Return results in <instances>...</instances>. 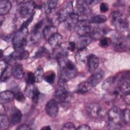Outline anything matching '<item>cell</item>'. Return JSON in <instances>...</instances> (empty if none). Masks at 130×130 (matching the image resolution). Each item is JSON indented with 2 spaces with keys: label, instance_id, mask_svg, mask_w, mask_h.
Segmentation results:
<instances>
[{
  "label": "cell",
  "instance_id": "1",
  "mask_svg": "<svg viewBox=\"0 0 130 130\" xmlns=\"http://www.w3.org/2000/svg\"><path fill=\"white\" fill-rule=\"evenodd\" d=\"M57 59L60 68L61 78L66 81L74 78L77 74V69L74 63L68 59L65 54H59Z\"/></svg>",
  "mask_w": 130,
  "mask_h": 130
},
{
  "label": "cell",
  "instance_id": "2",
  "mask_svg": "<svg viewBox=\"0 0 130 130\" xmlns=\"http://www.w3.org/2000/svg\"><path fill=\"white\" fill-rule=\"evenodd\" d=\"M111 22L118 31L126 30L128 27V21L126 16L120 11H114L111 14Z\"/></svg>",
  "mask_w": 130,
  "mask_h": 130
},
{
  "label": "cell",
  "instance_id": "3",
  "mask_svg": "<svg viewBox=\"0 0 130 130\" xmlns=\"http://www.w3.org/2000/svg\"><path fill=\"white\" fill-rule=\"evenodd\" d=\"M108 126L111 129H119L121 127V111L117 107H113L107 112Z\"/></svg>",
  "mask_w": 130,
  "mask_h": 130
},
{
  "label": "cell",
  "instance_id": "4",
  "mask_svg": "<svg viewBox=\"0 0 130 130\" xmlns=\"http://www.w3.org/2000/svg\"><path fill=\"white\" fill-rule=\"evenodd\" d=\"M28 31L27 28L19 29L14 35L12 43L15 51L23 50L27 43V36Z\"/></svg>",
  "mask_w": 130,
  "mask_h": 130
},
{
  "label": "cell",
  "instance_id": "5",
  "mask_svg": "<svg viewBox=\"0 0 130 130\" xmlns=\"http://www.w3.org/2000/svg\"><path fill=\"white\" fill-rule=\"evenodd\" d=\"M87 111L91 117L96 119L103 118L107 114L106 108L104 106L95 103L90 104L87 108Z\"/></svg>",
  "mask_w": 130,
  "mask_h": 130
},
{
  "label": "cell",
  "instance_id": "6",
  "mask_svg": "<svg viewBox=\"0 0 130 130\" xmlns=\"http://www.w3.org/2000/svg\"><path fill=\"white\" fill-rule=\"evenodd\" d=\"M111 44L114 49L118 52L125 51L127 47L126 39L119 33H116L112 36Z\"/></svg>",
  "mask_w": 130,
  "mask_h": 130
},
{
  "label": "cell",
  "instance_id": "7",
  "mask_svg": "<svg viewBox=\"0 0 130 130\" xmlns=\"http://www.w3.org/2000/svg\"><path fill=\"white\" fill-rule=\"evenodd\" d=\"M92 28L89 21L86 20H79L76 27L77 32L80 37L89 36Z\"/></svg>",
  "mask_w": 130,
  "mask_h": 130
},
{
  "label": "cell",
  "instance_id": "8",
  "mask_svg": "<svg viewBox=\"0 0 130 130\" xmlns=\"http://www.w3.org/2000/svg\"><path fill=\"white\" fill-rule=\"evenodd\" d=\"M35 8V4L34 2H22L19 5V14L22 18H25L32 14Z\"/></svg>",
  "mask_w": 130,
  "mask_h": 130
},
{
  "label": "cell",
  "instance_id": "9",
  "mask_svg": "<svg viewBox=\"0 0 130 130\" xmlns=\"http://www.w3.org/2000/svg\"><path fill=\"white\" fill-rule=\"evenodd\" d=\"M74 13L73 3L71 1L64 4L58 13V21L59 22L65 21L67 18Z\"/></svg>",
  "mask_w": 130,
  "mask_h": 130
},
{
  "label": "cell",
  "instance_id": "10",
  "mask_svg": "<svg viewBox=\"0 0 130 130\" xmlns=\"http://www.w3.org/2000/svg\"><path fill=\"white\" fill-rule=\"evenodd\" d=\"M25 94L34 102L37 103L40 98V93L34 84H27L25 90Z\"/></svg>",
  "mask_w": 130,
  "mask_h": 130
},
{
  "label": "cell",
  "instance_id": "11",
  "mask_svg": "<svg viewBox=\"0 0 130 130\" xmlns=\"http://www.w3.org/2000/svg\"><path fill=\"white\" fill-rule=\"evenodd\" d=\"M45 111L48 115L51 117H55L58 113L59 108L56 101L51 99L49 101L45 106Z\"/></svg>",
  "mask_w": 130,
  "mask_h": 130
},
{
  "label": "cell",
  "instance_id": "12",
  "mask_svg": "<svg viewBox=\"0 0 130 130\" xmlns=\"http://www.w3.org/2000/svg\"><path fill=\"white\" fill-rule=\"evenodd\" d=\"M104 75L105 73L104 71L102 70H100L92 74L87 79V81L92 87H94L102 81Z\"/></svg>",
  "mask_w": 130,
  "mask_h": 130
},
{
  "label": "cell",
  "instance_id": "13",
  "mask_svg": "<svg viewBox=\"0 0 130 130\" xmlns=\"http://www.w3.org/2000/svg\"><path fill=\"white\" fill-rule=\"evenodd\" d=\"M79 16L77 13H72L65 21V25L66 28L70 30L76 28V27L79 21Z\"/></svg>",
  "mask_w": 130,
  "mask_h": 130
},
{
  "label": "cell",
  "instance_id": "14",
  "mask_svg": "<svg viewBox=\"0 0 130 130\" xmlns=\"http://www.w3.org/2000/svg\"><path fill=\"white\" fill-rule=\"evenodd\" d=\"M86 62L88 66L89 72L92 73L94 72L99 67V59L96 56L91 54L88 56Z\"/></svg>",
  "mask_w": 130,
  "mask_h": 130
},
{
  "label": "cell",
  "instance_id": "15",
  "mask_svg": "<svg viewBox=\"0 0 130 130\" xmlns=\"http://www.w3.org/2000/svg\"><path fill=\"white\" fill-rule=\"evenodd\" d=\"M22 117V113L20 110L14 107L11 110L9 120L12 124H17L20 121Z\"/></svg>",
  "mask_w": 130,
  "mask_h": 130
},
{
  "label": "cell",
  "instance_id": "16",
  "mask_svg": "<svg viewBox=\"0 0 130 130\" xmlns=\"http://www.w3.org/2000/svg\"><path fill=\"white\" fill-rule=\"evenodd\" d=\"M76 8L77 13L82 15H86L90 12L89 6L87 4L85 1H78L76 2Z\"/></svg>",
  "mask_w": 130,
  "mask_h": 130
},
{
  "label": "cell",
  "instance_id": "17",
  "mask_svg": "<svg viewBox=\"0 0 130 130\" xmlns=\"http://www.w3.org/2000/svg\"><path fill=\"white\" fill-rule=\"evenodd\" d=\"M15 98V93L10 90L1 92L0 94V102L1 104H6L12 102Z\"/></svg>",
  "mask_w": 130,
  "mask_h": 130
},
{
  "label": "cell",
  "instance_id": "18",
  "mask_svg": "<svg viewBox=\"0 0 130 130\" xmlns=\"http://www.w3.org/2000/svg\"><path fill=\"white\" fill-rule=\"evenodd\" d=\"M24 71L22 66L19 64L16 63L12 68V74L16 79H21L23 77Z\"/></svg>",
  "mask_w": 130,
  "mask_h": 130
},
{
  "label": "cell",
  "instance_id": "19",
  "mask_svg": "<svg viewBox=\"0 0 130 130\" xmlns=\"http://www.w3.org/2000/svg\"><path fill=\"white\" fill-rule=\"evenodd\" d=\"M62 40V37L61 35L57 32L52 36L48 40L50 46L53 48H55L57 47L61 43Z\"/></svg>",
  "mask_w": 130,
  "mask_h": 130
},
{
  "label": "cell",
  "instance_id": "20",
  "mask_svg": "<svg viewBox=\"0 0 130 130\" xmlns=\"http://www.w3.org/2000/svg\"><path fill=\"white\" fill-rule=\"evenodd\" d=\"M29 55V53L28 51L22 50L19 51H15V52L11 54L10 57L16 60H23L27 58Z\"/></svg>",
  "mask_w": 130,
  "mask_h": 130
},
{
  "label": "cell",
  "instance_id": "21",
  "mask_svg": "<svg viewBox=\"0 0 130 130\" xmlns=\"http://www.w3.org/2000/svg\"><path fill=\"white\" fill-rule=\"evenodd\" d=\"M57 28L53 25H49L46 26L43 30V34L44 38L48 40V39L54 34L57 33Z\"/></svg>",
  "mask_w": 130,
  "mask_h": 130
},
{
  "label": "cell",
  "instance_id": "22",
  "mask_svg": "<svg viewBox=\"0 0 130 130\" xmlns=\"http://www.w3.org/2000/svg\"><path fill=\"white\" fill-rule=\"evenodd\" d=\"M12 7L11 3L7 0H1L0 1V15H5L9 13Z\"/></svg>",
  "mask_w": 130,
  "mask_h": 130
},
{
  "label": "cell",
  "instance_id": "23",
  "mask_svg": "<svg viewBox=\"0 0 130 130\" xmlns=\"http://www.w3.org/2000/svg\"><path fill=\"white\" fill-rule=\"evenodd\" d=\"M92 40L93 39L89 36L80 37L77 43L78 49H82L86 48V46L91 42Z\"/></svg>",
  "mask_w": 130,
  "mask_h": 130
},
{
  "label": "cell",
  "instance_id": "24",
  "mask_svg": "<svg viewBox=\"0 0 130 130\" xmlns=\"http://www.w3.org/2000/svg\"><path fill=\"white\" fill-rule=\"evenodd\" d=\"M91 88L92 87L87 81H83L79 84L77 88V92L82 94L86 93L88 92Z\"/></svg>",
  "mask_w": 130,
  "mask_h": 130
},
{
  "label": "cell",
  "instance_id": "25",
  "mask_svg": "<svg viewBox=\"0 0 130 130\" xmlns=\"http://www.w3.org/2000/svg\"><path fill=\"white\" fill-rule=\"evenodd\" d=\"M10 120L8 117L5 114L0 115V129H7L10 126Z\"/></svg>",
  "mask_w": 130,
  "mask_h": 130
},
{
  "label": "cell",
  "instance_id": "26",
  "mask_svg": "<svg viewBox=\"0 0 130 130\" xmlns=\"http://www.w3.org/2000/svg\"><path fill=\"white\" fill-rule=\"evenodd\" d=\"M116 77L115 76H111L107 78L102 84V88L103 90H107L116 81Z\"/></svg>",
  "mask_w": 130,
  "mask_h": 130
},
{
  "label": "cell",
  "instance_id": "27",
  "mask_svg": "<svg viewBox=\"0 0 130 130\" xmlns=\"http://www.w3.org/2000/svg\"><path fill=\"white\" fill-rule=\"evenodd\" d=\"M107 20V18L104 15H96L93 16L89 20L90 23L101 24L104 23Z\"/></svg>",
  "mask_w": 130,
  "mask_h": 130
},
{
  "label": "cell",
  "instance_id": "28",
  "mask_svg": "<svg viewBox=\"0 0 130 130\" xmlns=\"http://www.w3.org/2000/svg\"><path fill=\"white\" fill-rule=\"evenodd\" d=\"M87 52L86 50V48L79 49V51L76 53V57L77 59L81 62H87Z\"/></svg>",
  "mask_w": 130,
  "mask_h": 130
},
{
  "label": "cell",
  "instance_id": "29",
  "mask_svg": "<svg viewBox=\"0 0 130 130\" xmlns=\"http://www.w3.org/2000/svg\"><path fill=\"white\" fill-rule=\"evenodd\" d=\"M36 82L40 83L42 81L44 77V73L43 69L41 67H39L36 70L35 73Z\"/></svg>",
  "mask_w": 130,
  "mask_h": 130
},
{
  "label": "cell",
  "instance_id": "30",
  "mask_svg": "<svg viewBox=\"0 0 130 130\" xmlns=\"http://www.w3.org/2000/svg\"><path fill=\"white\" fill-rule=\"evenodd\" d=\"M11 75H12V69L10 68V67L8 66L5 70H4L2 72L1 77V81L3 82H6L10 78Z\"/></svg>",
  "mask_w": 130,
  "mask_h": 130
},
{
  "label": "cell",
  "instance_id": "31",
  "mask_svg": "<svg viewBox=\"0 0 130 130\" xmlns=\"http://www.w3.org/2000/svg\"><path fill=\"white\" fill-rule=\"evenodd\" d=\"M58 2V1L55 0H51L48 1L46 2V11L47 14L49 13L51 11H52L57 6Z\"/></svg>",
  "mask_w": 130,
  "mask_h": 130
},
{
  "label": "cell",
  "instance_id": "32",
  "mask_svg": "<svg viewBox=\"0 0 130 130\" xmlns=\"http://www.w3.org/2000/svg\"><path fill=\"white\" fill-rule=\"evenodd\" d=\"M129 111L127 109H125L121 111V119L126 125L129 123Z\"/></svg>",
  "mask_w": 130,
  "mask_h": 130
},
{
  "label": "cell",
  "instance_id": "33",
  "mask_svg": "<svg viewBox=\"0 0 130 130\" xmlns=\"http://www.w3.org/2000/svg\"><path fill=\"white\" fill-rule=\"evenodd\" d=\"M44 78L47 83L52 84L54 83L55 79V74L53 71H49L48 73L45 75Z\"/></svg>",
  "mask_w": 130,
  "mask_h": 130
},
{
  "label": "cell",
  "instance_id": "34",
  "mask_svg": "<svg viewBox=\"0 0 130 130\" xmlns=\"http://www.w3.org/2000/svg\"><path fill=\"white\" fill-rule=\"evenodd\" d=\"M111 44V39L107 37H102L100 39V46L103 48L108 47Z\"/></svg>",
  "mask_w": 130,
  "mask_h": 130
},
{
  "label": "cell",
  "instance_id": "35",
  "mask_svg": "<svg viewBox=\"0 0 130 130\" xmlns=\"http://www.w3.org/2000/svg\"><path fill=\"white\" fill-rule=\"evenodd\" d=\"M43 20H41V21H40L39 22H38L35 25V26L33 28V29H32V34L34 35V36H36L37 35L39 32L40 31V29L42 27V25H43Z\"/></svg>",
  "mask_w": 130,
  "mask_h": 130
},
{
  "label": "cell",
  "instance_id": "36",
  "mask_svg": "<svg viewBox=\"0 0 130 130\" xmlns=\"http://www.w3.org/2000/svg\"><path fill=\"white\" fill-rule=\"evenodd\" d=\"M26 82L27 84H34L36 82L35 75L32 72H28L27 75Z\"/></svg>",
  "mask_w": 130,
  "mask_h": 130
},
{
  "label": "cell",
  "instance_id": "37",
  "mask_svg": "<svg viewBox=\"0 0 130 130\" xmlns=\"http://www.w3.org/2000/svg\"><path fill=\"white\" fill-rule=\"evenodd\" d=\"M34 14H35V13H34L33 14H32L30 16V17L28 18V19H27L26 21H25V22H24V23L21 25V27H20V29L27 28V26L29 25V24L31 23V21H32V19H33Z\"/></svg>",
  "mask_w": 130,
  "mask_h": 130
},
{
  "label": "cell",
  "instance_id": "38",
  "mask_svg": "<svg viewBox=\"0 0 130 130\" xmlns=\"http://www.w3.org/2000/svg\"><path fill=\"white\" fill-rule=\"evenodd\" d=\"M15 99L19 102H23L25 100V96L21 91H18L15 93Z\"/></svg>",
  "mask_w": 130,
  "mask_h": 130
},
{
  "label": "cell",
  "instance_id": "39",
  "mask_svg": "<svg viewBox=\"0 0 130 130\" xmlns=\"http://www.w3.org/2000/svg\"><path fill=\"white\" fill-rule=\"evenodd\" d=\"M62 129L63 130L75 129H76V127L74 123L72 122H67L63 125Z\"/></svg>",
  "mask_w": 130,
  "mask_h": 130
},
{
  "label": "cell",
  "instance_id": "40",
  "mask_svg": "<svg viewBox=\"0 0 130 130\" xmlns=\"http://www.w3.org/2000/svg\"><path fill=\"white\" fill-rule=\"evenodd\" d=\"M100 10L102 13H106L109 10V6L106 3H102L100 6Z\"/></svg>",
  "mask_w": 130,
  "mask_h": 130
},
{
  "label": "cell",
  "instance_id": "41",
  "mask_svg": "<svg viewBox=\"0 0 130 130\" xmlns=\"http://www.w3.org/2000/svg\"><path fill=\"white\" fill-rule=\"evenodd\" d=\"M76 47V45L74 42H70L68 44V49L71 51L73 52L75 50Z\"/></svg>",
  "mask_w": 130,
  "mask_h": 130
},
{
  "label": "cell",
  "instance_id": "42",
  "mask_svg": "<svg viewBox=\"0 0 130 130\" xmlns=\"http://www.w3.org/2000/svg\"><path fill=\"white\" fill-rule=\"evenodd\" d=\"M17 129L18 130H30L31 129V128L27 125L26 124H22L20 126H19L17 128Z\"/></svg>",
  "mask_w": 130,
  "mask_h": 130
},
{
  "label": "cell",
  "instance_id": "43",
  "mask_svg": "<svg viewBox=\"0 0 130 130\" xmlns=\"http://www.w3.org/2000/svg\"><path fill=\"white\" fill-rule=\"evenodd\" d=\"M76 129L78 130H89L90 129V127L87 124H82L79 126Z\"/></svg>",
  "mask_w": 130,
  "mask_h": 130
},
{
  "label": "cell",
  "instance_id": "44",
  "mask_svg": "<svg viewBox=\"0 0 130 130\" xmlns=\"http://www.w3.org/2000/svg\"><path fill=\"white\" fill-rule=\"evenodd\" d=\"M5 18L4 15H1L0 16V22H1V25H2L3 22L5 21Z\"/></svg>",
  "mask_w": 130,
  "mask_h": 130
},
{
  "label": "cell",
  "instance_id": "45",
  "mask_svg": "<svg viewBox=\"0 0 130 130\" xmlns=\"http://www.w3.org/2000/svg\"><path fill=\"white\" fill-rule=\"evenodd\" d=\"M41 129H44V130H49V129H51V127L49 125H47V126H45L42 127Z\"/></svg>",
  "mask_w": 130,
  "mask_h": 130
},
{
  "label": "cell",
  "instance_id": "46",
  "mask_svg": "<svg viewBox=\"0 0 130 130\" xmlns=\"http://www.w3.org/2000/svg\"><path fill=\"white\" fill-rule=\"evenodd\" d=\"M1 58H2L3 57V50L1 49Z\"/></svg>",
  "mask_w": 130,
  "mask_h": 130
}]
</instances>
